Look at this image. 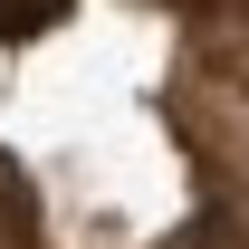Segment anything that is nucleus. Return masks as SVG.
Returning a JSON list of instances; mask_svg holds the SVG:
<instances>
[{"label": "nucleus", "instance_id": "obj_1", "mask_svg": "<svg viewBox=\"0 0 249 249\" xmlns=\"http://www.w3.org/2000/svg\"><path fill=\"white\" fill-rule=\"evenodd\" d=\"M58 10H67V0H0V38H10V29H48Z\"/></svg>", "mask_w": 249, "mask_h": 249}]
</instances>
